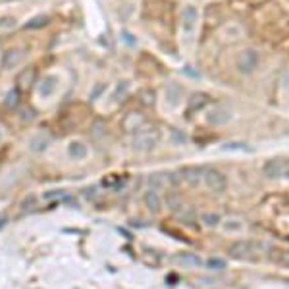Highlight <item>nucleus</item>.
<instances>
[{
	"instance_id": "nucleus-1",
	"label": "nucleus",
	"mask_w": 289,
	"mask_h": 289,
	"mask_svg": "<svg viewBox=\"0 0 289 289\" xmlns=\"http://www.w3.org/2000/svg\"><path fill=\"white\" fill-rule=\"evenodd\" d=\"M160 141V131L156 128H145L133 133V139H131V147L135 150H150L154 149Z\"/></svg>"
},
{
	"instance_id": "nucleus-2",
	"label": "nucleus",
	"mask_w": 289,
	"mask_h": 289,
	"mask_svg": "<svg viewBox=\"0 0 289 289\" xmlns=\"http://www.w3.org/2000/svg\"><path fill=\"white\" fill-rule=\"evenodd\" d=\"M229 257L236 258V260H253V258L257 257V245L253 243V241H236L234 245L229 247Z\"/></svg>"
},
{
	"instance_id": "nucleus-3",
	"label": "nucleus",
	"mask_w": 289,
	"mask_h": 289,
	"mask_svg": "<svg viewBox=\"0 0 289 289\" xmlns=\"http://www.w3.org/2000/svg\"><path fill=\"white\" fill-rule=\"evenodd\" d=\"M145 128H147V116L143 112H137V110L128 112L122 120V129L126 133H137V131Z\"/></svg>"
},
{
	"instance_id": "nucleus-4",
	"label": "nucleus",
	"mask_w": 289,
	"mask_h": 289,
	"mask_svg": "<svg viewBox=\"0 0 289 289\" xmlns=\"http://www.w3.org/2000/svg\"><path fill=\"white\" fill-rule=\"evenodd\" d=\"M258 62H260L258 52L253 50V48H245L243 52L237 56V68H239L241 74H253L258 68Z\"/></svg>"
},
{
	"instance_id": "nucleus-5",
	"label": "nucleus",
	"mask_w": 289,
	"mask_h": 289,
	"mask_svg": "<svg viewBox=\"0 0 289 289\" xmlns=\"http://www.w3.org/2000/svg\"><path fill=\"white\" fill-rule=\"evenodd\" d=\"M204 183H206V187L210 189V191L214 193H224L225 187H227V180H225V176L222 171L218 170H206L204 171Z\"/></svg>"
},
{
	"instance_id": "nucleus-6",
	"label": "nucleus",
	"mask_w": 289,
	"mask_h": 289,
	"mask_svg": "<svg viewBox=\"0 0 289 289\" xmlns=\"http://www.w3.org/2000/svg\"><path fill=\"white\" fill-rule=\"evenodd\" d=\"M264 176L270 178V180H278V178H285V174H287V162L283 160V158H272V160H268L264 164Z\"/></svg>"
},
{
	"instance_id": "nucleus-7",
	"label": "nucleus",
	"mask_w": 289,
	"mask_h": 289,
	"mask_svg": "<svg viewBox=\"0 0 289 289\" xmlns=\"http://www.w3.org/2000/svg\"><path fill=\"white\" fill-rule=\"evenodd\" d=\"M182 180V176L180 174H152L149 178V185L150 189H154V191H158V189H164L166 185H176V183Z\"/></svg>"
},
{
	"instance_id": "nucleus-8",
	"label": "nucleus",
	"mask_w": 289,
	"mask_h": 289,
	"mask_svg": "<svg viewBox=\"0 0 289 289\" xmlns=\"http://www.w3.org/2000/svg\"><path fill=\"white\" fill-rule=\"evenodd\" d=\"M229 120H232V110L227 106H222V104L214 106L206 114V122L212 124V126H224Z\"/></svg>"
},
{
	"instance_id": "nucleus-9",
	"label": "nucleus",
	"mask_w": 289,
	"mask_h": 289,
	"mask_svg": "<svg viewBox=\"0 0 289 289\" xmlns=\"http://www.w3.org/2000/svg\"><path fill=\"white\" fill-rule=\"evenodd\" d=\"M197 20H199V14H197V8L195 6H185L182 12V27L183 31L187 35H191L197 27Z\"/></svg>"
},
{
	"instance_id": "nucleus-10",
	"label": "nucleus",
	"mask_w": 289,
	"mask_h": 289,
	"mask_svg": "<svg viewBox=\"0 0 289 289\" xmlns=\"http://www.w3.org/2000/svg\"><path fill=\"white\" fill-rule=\"evenodd\" d=\"M35 79H37V70H35V68H25V70H22V72L18 74V77H16V83H18L16 89L29 91V89L35 85Z\"/></svg>"
},
{
	"instance_id": "nucleus-11",
	"label": "nucleus",
	"mask_w": 289,
	"mask_h": 289,
	"mask_svg": "<svg viewBox=\"0 0 289 289\" xmlns=\"http://www.w3.org/2000/svg\"><path fill=\"white\" fill-rule=\"evenodd\" d=\"M206 104H210V96L206 95V93H193L189 96V100H187V116L203 110Z\"/></svg>"
},
{
	"instance_id": "nucleus-12",
	"label": "nucleus",
	"mask_w": 289,
	"mask_h": 289,
	"mask_svg": "<svg viewBox=\"0 0 289 289\" xmlns=\"http://www.w3.org/2000/svg\"><path fill=\"white\" fill-rule=\"evenodd\" d=\"M164 96H166V102L170 106H178L182 102V96H183V87L176 81H170L166 89H164Z\"/></svg>"
},
{
	"instance_id": "nucleus-13",
	"label": "nucleus",
	"mask_w": 289,
	"mask_h": 289,
	"mask_svg": "<svg viewBox=\"0 0 289 289\" xmlns=\"http://www.w3.org/2000/svg\"><path fill=\"white\" fill-rule=\"evenodd\" d=\"M23 58H25V52H23L22 48H10V50H6V52H4L2 66H4V70L18 68V66L23 62Z\"/></svg>"
},
{
	"instance_id": "nucleus-14",
	"label": "nucleus",
	"mask_w": 289,
	"mask_h": 289,
	"mask_svg": "<svg viewBox=\"0 0 289 289\" xmlns=\"http://www.w3.org/2000/svg\"><path fill=\"white\" fill-rule=\"evenodd\" d=\"M58 83H60V79H58L56 75H46V77H43V81H41V85H39V95L43 96V98L52 96L54 91L58 89Z\"/></svg>"
},
{
	"instance_id": "nucleus-15",
	"label": "nucleus",
	"mask_w": 289,
	"mask_h": 289,
	"mask_svg": "<svg viewBox=\"0 0 289 289\" xmlns=\"http://www.w3.org/2000/svg\"><path fill=\"white\" fill-rule=\"evenodd\" d=\"M50 135L48 133H37L35 137H31L29 141V147H31L33 152H44V150L48 149V145H50Z\"/></svg>"
},
{
	"instance_id": "nucleus-16",
	"label": "nucleus",
	"mask_w": 289,
	"mask_h": 289,
	"mask_svg": "<svg viewBox=\"0 0 289 289\" xmlns=\"http://www.w3.org/2000/svg\"><path fill=\"white\" fill-rule=\"evenodd\" d=\"M145 206L149 208L152 214L160 212L162 201H160V195H158V191H154V189H149V191L145 193Z\"/></svg>"
},
{
	"instance_id": "nucleus-17",
	"label": "nucleus",
	"mask_w": 289,
	"mask_h": 289,
	"mask_svg": "<svg viewBox=\"0 0 289 289\" xmlns=\"http://www.w3.org/2000/svg\"><path fill=\"white\" fill-rule=\"evenodd\" d=\"M68 152L74 160H83L87 156V147L81 143V141H72L70 147H68Z\"/></svg>"
},
{
	"instance_id": "nucleus-18",
	"label": "nucleus",
	"mask_w": 289,
	"mask_h": 289,
	"mask_svg": "<svg viewBox=\"0 0 289 289\" xmlns=\"http://www.w3.org/2000/svg\"><path fill=\"white\" fill-rule=\"evenodd\" d=\"M176 262H180V264L189 266V268H199L203 264V260L197 257V255H193V253H182V255H178V257H176Z\"/></svg>"
},
{
	"instance_id": "nucleus-19",
	"label": "nucleus",
	"mask_w": 289,
	"mask_h": 289,
	"mask_svg": "<svg viewBox=\"0 0 289 289\" xmlns=\"http://www.w3.org/2000/svg\"><path fill=\"white\" fill-rule=\"evenodd\" d=\"M203 174H204L203 168H183L182 178H183V180H187V182L191 183V185H197V183L201 182Z\"/></svg>"
},
{
	"instance_id": "nucleus-20",
	"label": "nucleus",
	"mask_w": 289,
	"mask_h": 289,
	"mask_svg": "<svg viewBox=\"0 0 289 289\" xmlns=\"http://www.w3.org/2000/svg\"><path fill=\"white\" fill-rule=\"evenodd\" d=\"M176 214H178V218L182 220L183 224H187V225H195V212H193V208L191 206H178L176 208Z\"/></svg>"
},
{
	"instance_id": "nucleus-21",
	"label": "nucleus",
	"mask_w": 289,
	"mask_h": 289,
	"mask_svg": "<svg viewBox=\"0 0 289 289\" xmlns=\"http://www.w3.org/2000/svg\"><path fill=\"white\" fill-rule=\"evenodd\" d=\"M222 225H224L225 232H241V229L245 227V222H243V218H239V216H227Z\"/></svg>"
},
{
	"instance_id": "nucleus-22",
	"label": "nucleus",
	"mask_w": 289,
	"mask_h": 289,
	"mask_svg": "<svg viewBox=\"0 0 289 289\" xmlns=\"http://www.w3.org/2000/svg\"><path fill=\"white\" fill-rule=\"evenodd\" d=\"M137 96H139V102L141 104H145V106H154V102H156V91L150 89V87L141 89Z\"/></svg>"
},
{
	"instance_id": "nucleus-23",
	"label": "nucleus",
	"mask_w": 289,
	"mask_h": 289,
	"mask_svg": "<svg viewBox=\"0 0 289 289\" xmlns=\"http://www.w3.org/2000/svg\"><path fill=\"white\" fill-rule=\"evenodd\" d=\"M16 18L14 16H4V18H0V37H4V35H8L16 29Z\"/></svg>"
},
{
	"instance_id": "nucleus-24",
	"label": "nucleus",
	"mask_w": 289,
	"mask_h": 289,
	"mask_svg": "<svg viewBox=\"0 0 289 289\" xmlns=\"http://www.w3.org/2000/svg\"><path fill=\"white\" fill-rule=\"evenodd\" d=\"M20 104V89H12L10 93L4 98V106L6 108H18Z\"/></svg>"
},
{
	"instance_id": "nucleus-25",
	"label": "nucleus",
	"mask_w": 289,
	"mask_h": 289,
	"mask_svg": "<svg viewBox=\"0 0 289 289\" xmlns=\"http://www.w3.org/2000/svg\"><path fill=\"white\" fill-rule=\"evenodd\" d=\"M201 222L206 227H216L222 220H220V216L216 214V212H204V214H201Z\"/></svg>"
},
{
	"instance_id": "nucleus-26",
	"label": "nucleus",
	"mask_w": 289,
	"mask_h": 289,
	"mask_svg": "<svg viewBox=\"0 0 289 289\" xmlns=\"http://www.w3.org/2000/svg\"><path fill=\"white\" fill-rule=\"evenodd\" d=\"M44 25H48V16H35L33 20L25 23V29H39Z\"/></svg>"
},
{
	"instance_id": "nucleus-27",
	"label": "nucleus",
	"mask_w": 289,
	"mask_h": 289,
	"mask_svg": "<svg viewBox=\"0 0 289 289\" xmlns=\"http://www.w3.org/2000/svg\"><path fill=\"white\" fill-rule=\"evenodd\" d=\"M270 258L274 260V262H278V264H287V253L285 251H279V249H272V255H270Z\"/></svg>"
},
{
	"instance_id": "nucleus-28",
	"label": "nucleus",
	"mask_w": 289,
	"mask_h": 289,
	"mask_svg": "<svg viewBox=\"0 0 289 289\" xmlns=\"http://www.w3.org/2000/svg\"><path fill=\"white\" fill-rule=\"evenodd\" d=\"M206 266L210 268V270H224L225 260H222V258H208V260H206Z\"/></svg>"
},
{
	"instance_id": "nucleus-29",
	"label": "nucleus",
	"mask_w": 289,
	"mask_h": 289,
	"mask_svg": "<svg viewBox=\"0 0 289 289\" xmlns=\"http://www.w3.org/2000/svg\"><path fill=\"white\" fill-rule=\"evenodd\" d=\"M128 89H129L128 81H122V83L116 87V95H114V98H116V100H122V98L126 96V93H128Z\"/></svg>"
},
{
	"instance_id": "nucleus-30",
	"label": "nucleus",
	"mask_w": 289,
	"mask_h": 289,
	"mask_svg": "<svg viewBox=\"0 0 289 289\" xmlns=\"http://www.w3.org/2000/svg\"><path fill=\"white\" fill-rule=\"evenodd\" d=\"M224 150H247V152H251V149L245 147L243 143H227L224 147Z\"/></svg>"
},
{
	"instance_id": "nucleus-31",
	"label": "nucleus",
	"mask_w": 289,
	"mask_h": 289,
	"mask_svg": "<svg viewBox=\"0 0 289 289\" xmlns=\"http://www.w3.org/2000/svg\"><path fill=\"white\" fill-rule=\"evenodd\" d=\"M104 89H106V83H96L93 93H91V100H96L100 96V93H104Z\"/></svg>"
},
{
	"instance_id": "nucleus-32",
	"label": "nucleus",
	"mask_w": 289,
	"mask_h": 289,
	"mask_svg": "<svg viewBox=\"0 0 289 289\" xmlns=\"http://www.w3.org/2000/svg\"><path fill=\"white\" fill-rule=\"evenodd\" d=\"M6 224H8V216H6V214H0V229H2V227H4Z\"/></svg>"
}]
</instances>
